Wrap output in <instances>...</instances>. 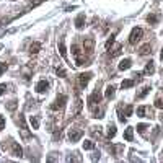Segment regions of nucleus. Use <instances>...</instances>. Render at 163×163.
Segmentation results:
<instances>
[{
    "label": "nucleus",
    "mask_w": 163,
    "mask_h": 163,
    "mask_svg": "<svg viewBox=\"0 0 163 163\" xmlns=\"http://www.w3.org/2000/svg\"><path fill=\"white\" fill-rule=\"evenodd\" d=\"M83 52H85V51H82L77 44L72 46V54H73V57H75V64H77V65H83V64H85V56H83Z\"/></svg>",
    "instance_id": "f257e3e1"
},
{
    "label": "nucleus",
    "mask_w": 163,
    "mask_h": 163,
    "mask_svg": "<svg viewBox=\"0 0 163 163\" xmlns=\"http://www.w3.org/2000/svg\"><path fill=\"white\" fill-rule=\"evenodd\" d=\"M65 103H67V96H65V95H59V96L56 98V101L51 104V109H52V111H57V109H64Z\"/></svg>",
    "instance_id": "f03ea898"
},
{
    "label": "nucleus",
    "mask_w": 163,
    "mask_h": 163,
    "mask_svg": "<svg viewBox=\"0 0 163 163\" xmlns=\"http://www.w3.org/2000/svg\"><path fill=\"white\" fill-rule=\"evenodd\" d=\"M142 36H144V30H142V28H134V30L131 31L129 43H131V44H136L137 41H140Z\"/></svg>",
    "instance_id": "7ed1b4c3"
},
{
    "label": "nucleus",
    "mask_w": 163,
    "mask_h": 163,
    "mask_svg": "<svg viewBox=\"0 0 163 163\" xmlns=\"http://www.w3.org/2000/svg\"><path fill=\"white\" fill-rule=\"evenodd\" d=\"M100 103H101V93L96 90V91H93L91 95L88 96V106L90 108H95L96 104H100Z\"/></svg>",
    "instance_id": "20e7f679"
},
{
    "label": "nucleus",
    "mask_w": 163,
    "mask_h": 163,
    "mask_svg": "<svg viewBox=\"0 0 163 163\" xmlns=\"http://www.w3.org/2000/svg\"><path fill=\"white\" fill-rule=\"evenodd\" d=\"M91 77H93V73H91V72L80 73V75H78V85H80V88H85V86L88 85V82H90Z\"/></svg>",
    "instance_id": "39448f33"
},
{
    "label": "nucleus",
    "mask_w": 163,
    "mask_h": 163,
    "mask_svg": "<svg viewBox=\"0 0 163 163\" xmlns=\"http://www.w3.org/2000/svg\"><path fill=\"white\" fill-rule=\"evenodd\" d=\"M137 116H140V118H150L152 119L153 118V113H152V109H150L148 106H140L137 109Z\"/></svg>",
    "instance_id": "423d86ee"
},
{
    "label": "nucleus",
    "mask_w": 163,
    "mask_h": 163,
    "mask_svg": "<svg viewBox=\"0 0 163 163\" xmlns=\"http://www.w3.org/2000/svg\"><path fill=\"white\" fill-rule=\"evenodd\" d=\"M82 136H83V131L82 129H70L69 132V139H70V142H78Z\"/></svg>",
    "instance_id": "0eeeda50"
},
{
    "label": "nucleus",
    "mask_w": 163,
    "mask_h": 163,
    "mask_svg": "<svg viewBox=\"0 0 163 163\" xmlns=\"http://www.w3.org/2000/svg\"><path fill=\"white\" fill-rule=\"evenodd\" d=\"M11 153H13V157H23V148L20 147V144L16 142H11Z\"/></svg>",
    "instance_id": "6e6552de"
},
{
    "label": "nucleus",
    "mask_w": 163,
    "mask_h": 163,
    "mask_svg": "<svg viewBox=\"0 0 163 163\" xmlns=\"http://www.w3.org/2000/svg\"><path fill=\"white\" fill-rule=\"evenodd\" d=\"M48 88H49V83H48L46 80L38 82V85H36V91H38V93H44V91H48Z\"/></svg>",
    "instance_id": "1a4fd4ad"
},
{
    "label": "nucleus",
    "mask_w": 163,
    "mask_h": 163,
    "mask_svg": "<svg viewBox=\"0 0 163 163\" xmlns=\"http://www.w3.org/2000/svg\"><path fill=\"white\" fill-rule=\"evenodd\" d=\"M83 26H85V15L80 13L77 18H75V28H77V30H82Z\"/></svg>",
    "instance_id": "9d476101"
},
{
    "label": "nucleus",
    "mask_w": 163,
    "mask_h": 163,
    "mask_svg": "<svg viewBox=\"0 0 163 163\" xmlns=\"http://www.w3.org/2000/svg\"><path fill=\"white\" fill-rule=\"evenodd\" d=\"M139 54H140V56H148V54H152V46H150L148 43L144 44L142 48H140V51H139Z\"/></svg>",
    "instance_id": "9b49d317"
},
{
    "label": "nucleus",
    "mask_w": 163,
    "mask_h": 163,
    "mask_svg": "<svg viewBox=\"0 0 163 163\" xmlns=\"http://www.w3.org/2000/svg\"><path fill=\"white\" fill-rule=\"evenodd\" d=\"M93 46H95V43H93V39H91V38L85 39V43H83V49H85L86 52H88V54L93 51Z\"/></svg>",
    "instance_id": "f8f14e48"
},
{
    "label": "nucleus",
    "mask_w": 163,
    "mask_h": 163,
    "mask_svg": "<svg viewBox=\"0 0 163 163\" xmlns=\"http://www.w3.org/2000/svg\"><path fill=\"white\" fill-rule=\"evenodd\" d=\"M124 139L127 142H132L134 140V127H127L126 132H124Z\"/></svg>",
    "instance_id": "ddd939ff"
},
{
    "label": "nucleus",
    "mask_w": 163,
    "mask_h": 163,
    "mask_svg": "<svg viewBox=\"0 0 163 163\" xmlns=\"http://www.w3.org/2000/svg\"><path fill=\"white\" fill-rule=\"evenodd\" d=\"M155 72V65H153V62L150 61L147 65H145V69H144V75H152Z\"/></svg>",
    "instance_id": "4468645a"
},
{
    "label": "nucleus",
    "mask_w": 163,
    "mask_h": 163,
    "mask_svg": "<svg viewBox=\"0 0 163 163\" xmlns=\"http://www.w3.org/2000/svg\"><path fill=\"white\" fill-rule=\"evenodd\" d=\"M132 65V61L131 59H124V61H121L119 64V70H127V69H131Z\"/></svg>",
    "instance_id": "2eb2a0df"
},
{
    "label": "nucleus",
    "mask_w": 163,
    "mask_h": 163,
    "mask_svg": "<svg viewBox=\"0 0 163 163\" xmlns=\"http://www.w3.org/2000/svg\"><path fill=\"white\" fill-rule=\"evenodd\" d=\"M59 52L64 59H67V49H65V43H64V39L59 41Z\"/></svg>",
    "instance_id": "dca6fc26"
},
{
    "label": "nucleus",
    "mask_w": 163,
    "mask_h": 163,
    "mask_svg": "<svg viewBox=\"0 0 163 163\" xmlns=\"http://www.w3.org/2000/svg\"><path fill=\"white\" fill-rule=\"evenodd\" d=\"M134 85H136V80H122L121 88H122V90H126V88H132Z\"/></svg>",
    "instance_id": "f3484780"
},
{
    "label": "nucleus",
    "mask_w": 163,
    "mask_h": 163,
    "mask_svg": "<svg viewBox=\"0 0 163 163\" xmlns=\"http://www.w3.org/2000/svg\"><path fill=\"white\" fill-rule=\"evenodd\" d=\"M114 93H116V88L113 85H108V88H106V93H104V96L108 98V100H111V98L114 96Z\"/></svg>",
    "instance_id": "a211bd4d"
},
{
    "label": "nucleus",
    "mask_w": 163,
    "mask_h": 163,
    "mask_svg": "<svg viewBox=\"0 0 163 163\" xmlns=\"http://www.w3.org/2000/svg\"><path fill=\"white\" fill-rule=\"evenodd\" d=\"M150 90H152L150 86H144L142 91H140V93H137V100H142V98H145V96H147L148 93H150Z\"/></svg>",
    "instance_id": "6ab92c4d"
},
{
    "label": "nucleus",
    "mask_w": 163,
    "mask_h": 163,
    "mask_svg": "<svg viewBox=\"0 0 163 163\" xmlns=\"http://www.w3.org/2000/svg\"><path fill=\"white\" fill-rule=\"evenodd\" d=\"M158 21H160V15H148L147 16V23H150V25H157Z\"/></svg>",
    "instance_id": "aec40b11"
},
{
    "label": "nucleus",
    "mask_w": 163,
    "mask_h": 163,
    "mask_svg": "<svg viewBox=\"0 0 163 163\" xmlns=\"http://www.w3.org/2000/svg\"><path fill=\"white\" fill-rule=\"evenodd\" d=\"M39 51H41V44L39 43H33L30 46V52H31V54H38Z\"/></svg>",
    "instance_id": "412c9836"
},
{
    "label": "nucleus",
    "mask_w": 163,
    "mask_h": 163,
    "mask_svg": "<svg viewBox=\"0 0 163 163\" xmlns=\"http://www.w3.org/2000/svg\"><path fill=\"white\" fill-rule=\"evenodd\" d=\"M121 49H122V46H121V44H116V48L113 49V52H109V57H116V56H119V54H121Z\"/></svg>",
    "instance_id": "4be33fe9"
},
{
    "label": "nucleus",
    "mask_w": 163,
    "mask_h": 163,
    "mask_svg": "<svg viewBox=\"0 0 163 163\" xmlns=\"http://www.w3.org/2000/svg\"><path fill=\"white\" fill-rule=\"evenodd\" d=\"M30 124H31L33 129H38V127H39V119L36 118V116H31V118H30Z\"/></svg>",
    "instance_id": "5701e85b"
},
{
    "label": "nucleus",
    "mask_w": 163,
    "mask_h": 163,
    "mask_svg": "<svg viewBox=\"0 0 163 163\" xmlns=\"http://www.w3.org/2000/svg\"><path fill=\"white\" fill-rule=\"evenodd\" d=\"M114 136H116V126H114V124H109V126H108V137L113 139Z\"/></svg>",
    "instance_id": "b1692460"
},
{
    "label": "nucleus",
    "mask_w": 163,
    "mask_h": 163,
    "mask_svg": "<svg viewBox=\"0 0 163 163\" xmlns=\"http://www.w3.org/2000/svg\"><path fill=\"white\" fill-rule=\"evenodd\" d=\"M83 148L85 150H93V148H95V142H93V140H85L83 142Z\"/></svg>",
    "instance_id": "393cba45"
},
{
    "label": "nucleus",
    "mask_w": 163,
    "mask_h": 163,
    "mask_svg": "<svg viewBox=\"0 0 163 163\" xmlns=\"http://www.w3.org/2000/svg\"><path fill=\"white\" fill-rule=\"evenodd\" d=\"M5 108L8 109V111H15L16 109V101L15 100H11V101H8L7 104H5Z\"/></svg>",
    "instance_id": "a878e982"
},
{
    "label": "nucleus",
    "mask_w": 163,
    "mask_h": 163,
    "mask_svg": "<svg viewBox=\"0 0 163 163\" xmlns=\"http://www.w3.org/2000/svg\"><path fill=\"white\" fill-rule=\"evenodd\" d=\"M147 129H148V126H147V124H139V126H137V132H139V134H142V136L145 134V131H147Z\"/></svg>",
    "instance_id": "bb28decb"
},
{
    "label": "nucleus",
    "mask_w": 163,
    "mask_h": 163,
    "mask_svg": "<svg viewBox=\"0 0 163 163\" xmlns=\"http://www.w3.org/2000/svg\"><path fill=\"white\" fill-rule=\"evenodd\" d=\"M7 69H8V65L5 62H0V77H2V75L7 72Z\"/></svg>",
    "instance_id": "cd10ccee"
},
{
    "label": "nucleus",
    "mask_w": 163,
    "mask_h": 163,
    "mask_svg": "<svg viewBox=\"0 0 163 163\" xmlns=\"http://www.w3.org/2000/svg\"><path fill=\"white\" fill-rule=\"evenodd\" d=\"M56 73H57V77H62V78L67 75L65 70H64V69H61V67H57V69H56Z\"/></svg>",
    "instance_id": "c85d7f7f"
},
{
    "label": "nucleus",
    "mask_w": 163,
    "mask_h": 163,
    "mask_svg": "<svg viewBox=\"0 0 163 163\" xmlns=\"http://www.w3.org/2000/svg\"><path fill=\"white\" fill-rule=\"evenodd\" d=\"M114 36H116V33H114V34H111V38H109V39L106 41V44H104V46H106V49H109V48H111V44L114 43Z\"/></svg>",
    "instance_id": "c756f323"
},
{
    "label": "nucleus",
    "mask_w": 163,
    "mask_h": 163,
    "mask_svg": "<svg viewBox=\"0 0 163 163\" xmlns=\"http://www.w3.org/2000/svg\"><path fill=\"white\" fill-rule=\"evenodd\" d=\"M132 111H134L132 104H127V106H126V111H124V114H126V116H131V114H132Z\"/></svg>",
    "instance_id": "7c9ffc66"
},
{
    "label": "nucleus",
    "mask_w": 163,
    "mask_h": 163,
    "mask_svg": "<svg viewBox=\"0 0 163 163\" xmlns=\"http://www.w3.org/2000/svg\"><path fill=\"white\" fill-rule=\"evenodd\" d=\"M155 106L163 109V100H161V98H157V100H155Z\"/></svg>",
    "instance_id": "2f4dec72"
},
{
    "label": "nucleus",
    "mask_w": 163,
    "mask_h": 163,
    "mask_svg": "<svg viewBox=\"0 0 163 163\" xmlns=\"http://www.w3.org/2000/svg\"><path fill=\"white\" fill-rule=\"evenodd\" d=\"M82 111V100H77V106H75V114H78Z\"/></svg>",
    "instance_id": "473e14b6"
},
{
    "label": "nucleus",
    "mask_w": 163,
    "mask_h": 163,
    "mask_svg": "<svg viewBox=\"0 0 163 163\" xmlns=\"http://www.w3.org/2000/svg\"><path fill=\"white\" fill-rule=\"evenodd\" d=\"M44 0H31V3H30V7H38L39 3H43Z\"/></svg>",
    "instance_id": "72a5a7b5"
},
{
    "label": "nucleus",
    "mask_w": 163,
    "mask_h": 163,
    "mask_svg": "<svg viewBox=\"0 0 163 163\" xmlns=\"http://www.w3.org/2000/svg\"><path fill=\"white\" fill-rule=\"evenodd\" d=\"M5 90H7V85H5V83H0V96L5 93Z\"/></svg>",
    "instance_id": "f704fd0d"
},
{
    "label": "nucleus",
    "mask_w": 163,
    "mask_h": 163,
    "mask_svg": "<svg viewBox=\"0 0 163 163\" xmlns=\"http://www.w3.org/2000/svg\"><path fill=\"white\" fill-rule=\"evenodd\" d=\"M5 127V119H3V116H0V131H2Z\"/></svg>",
    "instance_id": "c9c22d12"
},
{
    "label": "nucleus",
    "mask_w": 163,
    "mask_h": 163,
    "mask_svg": "<svg viewBox=\"0 0 163 163\" xmlns=\"http://www.w3.org/2000/svg\"><path fill=\"white\" fill-rule=\"evenodd\" d=\"M160 59L163 61V49H161V54H160Z\"/></svg>",
    "instance_id": "e433bc0d"
}]
</instances>
